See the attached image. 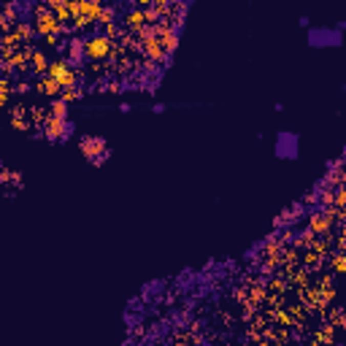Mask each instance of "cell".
<instances>
[{"label": "cell", "mask_w": 346, "mask_h": 346, "mask_svg": "<svg viewBox=\"0 0 346 346\" xmlns=\"http://www.w3.org/2000/svg\"><path fill=\"white\" fill-rule=\"evenodd\" d=\"M81 46H84V57L92 62H100L105 57H111V52H114V41H109L105 35H95L90 41H84Z\"/></svg>", "instance_id": "1"}, {"label": "cell", "mask_w": 346, "mask_h": 346, "mask_svg": "<svg viewBox=\"0 0 346 346\" xmlns=\"http://www.w3.org/2000/svg\"><path fill=\"white\" fill-rule=\"evenodd\" d=\"M81 155L86 160H92L95 165H100V162L109 157V149H105V141L103 138H95V136H86L81 138Z\"/></svg>", "instance_id": "2"}, {"label": "cell", "mask_w": 346, "mask_h": 346, "mask_svg": "<svg viewBox=\"0 0 346 346\" xmlns=\"http://www.w3.org/2000/svg\"><path fill=\"white\" fill-rule=\"evenodd\" d=\"M35 33H41V35L62 33V22L52 11H46V8H35Z\"/></svg>", "instance_id": "3"}, {"label": "cell", "mask_w": 346, "mask_h": 346, "mask_svg": "<svg viewBox=\"0 0 346 346\" xmlns=\"http://www.w3.org/2000/svg\"><path fill=\"white\" fill-rule=\"evenodd\" d=\"M44 136H46V138H52V141L62 138V136H68V127H65V119H57V117H46V122H44Z\"/></svg>", "instance_id": "4"}, {"label": "cell", "mask_w": 346, "mask_h": 346, "mask_svg": "<svg viewBox=\"0 0 346 346\" xmlns=\"http://www.w3.org/2000/svg\"><path fill=\"white\" fill-rule=\"evenodd\" d=\"M143 49H146V57H149V60H155V62H162V60H165V49H162V44H160L157 35L143 38Z\"/></svg>", "instance_id": "5"}, {"label": "cell", "mask_w": 346, "mask_h": 346, "mask_svg": "<svg viewBox=\"0 0 346 346\" xmlns=\"http://www.w3.org/2000/svg\"><path fill=\"white\" fill-rule=\"evenodd\" d=\"M124 22H127V27H130L133 35H138L143 27H146L149 19H146V11H130L127 16H124Z\"/></svg>", "instance_id": "6"}, {"label": "cell", "mask_w": 346, "mask_h": 346, "mask_svg": "<svg viewBox=\"0 0 346 346\" xmlns=\"http://www.w3.org/2000/svg\"><path fill=\"white\" fill-rule=\"evenodd\" d=\"M38 92H41V95H49V98H54V95H60V92H62V86H60V81H57V79L46 76V79L38 81Z\"/></svg>", "instance_id": "7"}, {"label": "cell", "mask_w": 346, "mask_h": 346, "mask_svg": "<svg viewBox=\"0 0 346 346\" xmlns=\"http://www.w3.org/2000/svg\"><path fill=\"white\" fill-rule=\"evenodd\" d=\"M30 68H33L35 73H44L46 68H49V60H46V54H44V52L33 49V54H30Z\"/></svg>", "instance_id": "8"}, {"label": "cell", "mask_w": 346, "mask_h": 346, "mask_svg": "<svg viewBox=\"0 0 346 346\" xmlns=\"http://www.w3.org/2000/svg\"><path fill=\"white\" fill-rule=\"evenodd\" d=\"M27 109H14V114H11V124L16 130H30V122H27Z\"/></svg>", "instance_id": "9"}, {"label": "cell", "mask_w": 346, "mask_h": 346, "mask_svg": "<svg viewBox=\"0 0 346 346\" xmlns=\"http://www.w3.org/2000/svg\"><path fill=\"white\" fill-rule=\"evenodd\" d=\"M14 33H16V38H19V41L30 44V41H33L35 27H33V25H27V22H22V25H16V27H14Z\"/></svg>", "instance_id": "10"}, {"label": "cell", "mask_w": 346, "mask_h": 346, "mask_svg": "<svg viewBox=\"0 0 346 346\" xmlns=\"http://www.w3.org/2000/svg\"><path fill=\"white\" fill-rule=\"evenodd\" d=\"M160 44H162V49H165V52H173V49H176V44H179V35L170 30L165 35H160Z\"/></svg>", "instance_id": "11"}, {"label": "cell", "mask_w": 346, "mask_h": 346, "mask_svg": "<svg viewBox=\"0 0 346 346\" xmlns=\"http://www.w3.org/2000/svg\"><path fill=\"white\" fill-rule=\"evenodd\" d=\"M52 117H57V119H65V117H68V103H65L62 98L52 103Z\"/></svg>", "instance_id": "12"}, {"label": "cell", "mask_w": 346, "mask_h": 346, "mask_svg": "<svg viewBox=\"0 0 346 346\" xmlns=\"http://www.w3.org/2000/svg\"><path fill=\"white\" fill-rule=\"evenodd\" d=\"M60 95H62V100H65V103H73V100H79V98H81V90H79V86H65V90H62Z\"/></svg>", "instance_id": "13"}, {"label": "cell", "mask_w": 346, "mask_h": 346, "mask_svg": "<svg viewBox=\"0 0 346 346\" xmlns=\"http://www.w3.org/2000/svg\"><path fill=\"white\" fill-rule=\"evenodd\" d=\"M8 92H11V81L0 76V109H3V105L8 103Z\"/></svg>", "instance_id": "14"}, {"label": "cell", "mask_w": 346, "mask_h": 346, "mask_svg": "<svg viewBox=\"0 0 346 346\" xmlns=\"http://www.w3.org/2000/svg\"><path fill=\"white\" fill-rule=\"evenodd\" d=\"M105 27V38H109V41H114V38H119V33H122V27L119 25H114V22H109V25H103Z\"/></svg>", "instance_id": "15"}, {"label": "cell", "mask_w": 346, "mask_h": 346, "mask_svg": "<svg viewBox=\"0 0 346 346\" xmlns=\"http://www.w3.org/2000/svg\"><path fill=\"white\" fill-rule=\"evenodd\" d=\"M333 271H335V273H343V271H346L343 254H335V257H333Z\"/></svg>", "instance_id": "16"}, {"label": "cell", "mask_w": 346, "mask_h": 346, "mask_svg": "<svg viewBox=\"0 0 346 346\" xmlns=\"http://www.w3.org/2000/svg\"><path fill=\"white\" fill-rule=\"evenodd\" d=\"M138 6H152V3H157V0H136Z\"/></svg>", "instance_id": "17"}, {"label": "cell", "mask_w": 346, "mask_h": 346, "mask_svg": "<svg viewBox=\"0 0 346 346\" xmlns=\"http://www.w3.org/2000/svg\"><path fill=\"white\" fill-rule=\"evenodd\" d=\"M0 71H3V65H0Z\"/></svg>", "instance_id": "18"}]
</instances>
